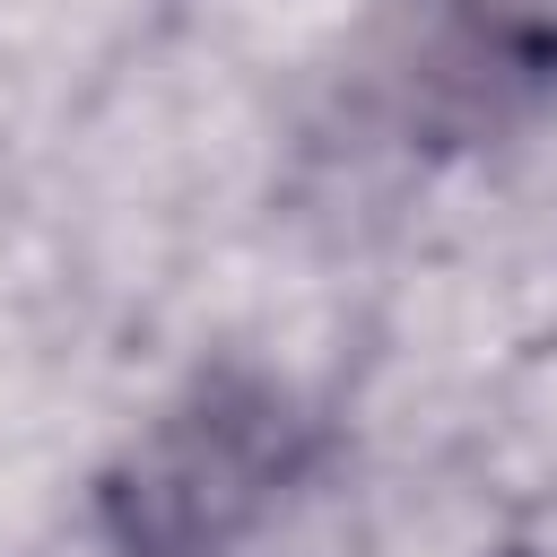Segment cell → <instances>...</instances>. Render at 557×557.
Wrapping results in <instances>:
<instances>
[{
	"instance_id": "obj_1",
	"label": "cell",
	"mask_w": 557,
	"mask_h": 557,
	"mask_svg": "<svg viewBox=\"0 0 557 557\" xmlns=\"http://www.w3.org/2000/svg\"><path fill=\"white\" fill-rule=\"evenodd\" d=\"M296 444L305 426L278 392L209 383L113 470L104 522L131 557H209L287 487Z\"/></svg>"
}]
</instances>
